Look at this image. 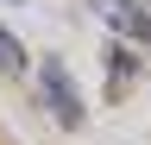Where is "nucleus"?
Returning <instances> with one entry per match:
<instances>
[{
  "label": "nucleus",
  "instance_id": "1",
  "mask_svg": "<svg viewBox=\"0 0 151 145\" xmlns=\"http://www.w3.org/2000/svg\"><path fill=\"white\" fill-rule=\"evenodd\" d=\"M38 101L50 107V120L63 126V133H82L88 107H82V88H76V76H69L63 57H44V63H38Z\"/></svg>",
  "mask_w": 151,
  "mask_h": 145
},
{
  "label": "nucleus",
  "instance_id": "2",
  "mask_svg": "<svg viewBox=\"0 0 151 145\" xmlns=\"http://www.w3.org/2000/svg\"><path fill=\"white\" fill-rule=\"evenodd\" d=\"M88 6L113 25V38H126V44L151 50V0H88Z\"/></svg>",
  "mask_w": 151,
  "mask_h": 145
},
{
  "label": "nucleus",
  "instance_id": "5",
  "mask_svg": "<svg viewBox=\"0 0 151 145\" xmlns=\"http://www.w3.org/2000/svg\"><path fill=\"white\" fill-rule=\"evenodd\" d=\"M6 6H25V0H6Z\"/></svg>",
  "mask_w": 151,
  "mask_h": 145
},
{
  "label": "nucleus",
  "instance_id": "3",
  "mask_svg": "<svg viewBox=\"0 0 151 145\" xmlns=\"http://www.w3.org/2000/svg\"><path fill=\"white\" fill-rule=\"evenodd\" d=\"M139 76H145V50H139V44H126V38H113V44H107V95L120 101Z\"/></svg>",
  "mask_w": 151,
  "mask_h": 145
},
{
  "label": "nucleus",
  "instance_id": "4",
  "mask_svg": "<svg viewBox=\"0 0 151 145\" xmlns=\"http://www.w3.org/2000/svg\"><path fill=\"white\" fill-rule=\"evenodd\" d=\"M0 69H6V76H25V44H19L6 25H0Z\"/></svg>",
  "mask_w": 151,
  "mask_h": 145
}]
</instances>
